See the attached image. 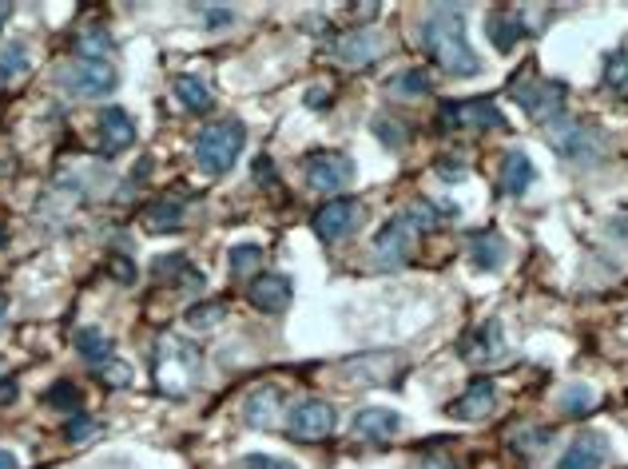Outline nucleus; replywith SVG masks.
Wrapping results in <instances>:
<instances>
[{"label": "nucleus", "instance_id": "obj_1", "mask_svg": "<svg viewBox=\"0 0 628 469\" xmlns=\"http://www.w3.org/2000/svg\"><path fill=\"white\" fill-rule=\"evenodd\" d=\"M422 44L430 60L450 76H477L481 60L466 40V12L458 4H442L422 20Z\"/></svg>", "mask_w": 628, "mask_h": 469}, {"label": "nucleus", "instance_id": "obj_2", "mask_svg": "<svg viewBox=\"0 0 628 469\" xmlns=\"http://www.w3.org/2000/svg\"><path fill=\"white\" fill-rule=\"evenodd\" d=\"M442 219H458V207H430V203H414V207L398 211V215H394V219H390V223L374 235V259H378V267L398 271V267L410 259V251H414L418 235L434 231Z\"/></svg>", "mask_w": 628, "mask_h": 469}, {"label": "nucleus", "instance_id": "obj_3", "mask_svg": "<svg viewBox=\"0 0 628 469\" xmlns=\"http://www.w3.org/2000/svg\"><path fill=\"white\" fill-rule=\"evenodd\" d=\"M199 370H203V358L199 350L179 338V334H163L152 350V378L167 398H183L195 382H199Z\"/></svg>", "mask_w": 628, "mask_h": 469}, {"label": "nucleus", "instance_id": "obj_4", "mask_svg": "<svg viewBox=\"0 0 628 469\" xmlns=\"http://www.w3.org/2000/svg\"><path fill=\"white\" fill-rule=\"evenodd\" d=\"M243 124L239 120H219V124H207L199 136H195V163L207 171V175H223L235 167V159L243 152Z\"/></svg>", "mask_w": 628, "mask_h": 469}, {"label": "nucleus", "instance_id": "obj_5", "mask_svg": "<svg viewBox=\"0 0 628 469\" xmlns=\"http://www.w3.org/2000/svg\"><path fill=\"white\" fill-rule=\"evenodd\" d=\"M56 84L76 100H104L120 88V72L108 60H68L56 72Z\"/></svg>", "mask_w": 628, "mask_h": 469}, {"label": "nucleus", "instance_id": "obj_6", "mask_svg": "<svg viewBox=\"0 0 628 469\" xmlns=\"http://www.w3.org/2000/svg\"><path fill=\"white\" fill-rule=\"evenodd\" d=\"M509 96L533 116V120H553V116H561V104H565V96H569V88L561 84V80H545V76H537L533 68H521V76L509 84Z\"/></svg>", "mask_w": 628, "mask_h": 469}, {"label": "nucleus", "instance_id": "obj_7", "mask_svg": "<svg viewBox=\"0 0 628 469\" xmlns=\"http://www.w3.org/2000/svg\"><path fill=\"white\" fill-rule=\"evenodd\" d=\"M545 128H549V144L569 159H593L605 148V132H597V128L585 124V120L557 116V120H549Z\"/></svg>", "mask_w": 628, "mask_h": 469}, {"label": "nucleus", "instance_id": "obj_8", "mask_svg": "<svg viewBox=\"0 0 628 469\" xmlns=\"http://www.w3.org/2000/svg\"><path fill=\"white\" fill-rule=\"evenodd\" d=\"M438 124L446 132L470 128V132H509V120L489 104V100H466V104H446Z\"/></svg>", "mask_w": 628, "mask_h": 469}, {"label": "nucleus", "instance_id": "obj_9", "mask_svg": "<svg viewBox=\"0 0 628 469\" xmlns=\"http://www.w3.org/2000/svg\"><path fill=\"white\" fill-rule=\"evenodd\" d=\"M334 422H338V418H334V406H330V402L307 398V402H299V406L291 410L287 434L299 438V442H322V438L334 434Z\"/></svg>", "mask_w": 628, "mask_h": 469}, {"label": "nucleus", "instance_id": "obj_10", "mask_svg": "<svg viewBox=\"0 0 628 469\" xmlns=\"http://www.w3.org/2000/svg\"><path fill=\"white\" fill-rule=\"evenodd\" d=\"M307 179H311L314 191H342L350 179H354V163L342 156V152H314L307 156Z\"/></svg>", "mask_w": 628, "mask_h": 469}, {"label": "nucleus", "instance_id": "obj_11", "mask_svg": "<svg viewBox=\"0 0 628 469\" xmlns=\"http://www.w3.org/2000/svg\"><path fill=\"white\" fill-rule=\"evenodd\" d=\"M462 358L470 366H493L505 358V334H501V322H485V326H473L470 334L462 338Z\"/></svg>", "mask_w": 628, "mask_h": 469}, {"label": "nucleus", "instance_id": "obj_12", "mask_svg": "<svg viewBox=\"0 0 628 469\" xmlns=\"http://www.w3.org/2000/svg\"><path fill=\"white\" fill-rule=\"evenodd\" d=\"M354 223H358V203L354 199H330V203H322L314 211V235L322 243H334V239L350 235Z\"/></svg>", "mask_w": 628, "mask_h": 469}, {"label": "nucleus", "instance_id": "obj_13", "mask_svg": "<svg viewBox=\"0 0 628 469\" xmlns=\"http://www.w3.org/2000/svg\"><path fill=\"white\" fill-rule=\"evenodd\" d=\"M96 136H100L104 156H120L136 144V124L124 116V108H104L100 120H96Z\"/></svg>", "mask_w": 628, "mask_h": 469}, {"label": "nucleus", "instance_id": "obj_14", "mask_svg": "<svg viewBox=\"0 0 628 469\" xmlns=\"http://www.w3.org/2000/svg\"><path fill=\"white\" fill-rule=\"evenodd\" d=\"M493 406H497V386H493L489 378H477V382L466 386V394H462V398H454V402H450V418L481 422V418H489V414H493Z\"/></svg>", "mask_w": 628, "mask_h": 469}, {"label": "nucleus", "instance_id": "obj_15", "mask_svg": "<svg viewBox=\"0 0 628 469\" xmlns=\"http://www.w3.org/2000/svg\"><path fill=\"white\" fill-rule=\"evenodd\" d=\"M354 434L366 438V442H390V438L402 434V414L386 410V406H366L354 418Z\"/></svg>", "mask_w": 628, "mask_h": 469}, {"label": "nucleus", "instance_id": "obj_16", "mask_svg": "<svg viewBox=\"0 0 628 469\" xmlns=\"http://www.w3.org/2000/svg\"><path fill=\"white\" fill-rule=\"evenodd\" d=\"M247 299H251V307H259L267 314L287 311L291 307V279L287 275H255Z\"/></svg>", "mask_w": 628, "mask_h": 469}, {"label": "nucleus", "instance_id": "obj_17", "mask_svg": "<svg viewBox=\"0 0 628 469\" xmlns=\"http://www.w3.org/2000/svg\"><path fill=\"white\" fill-rule=\"evenodd\" d=\"M247 422L255 430H275L283 422V390L279 386H259L247 398Z\"/></svg>", "mask_w": 628, "mask_h": 469}, {"label": "nucleus", "instance_id": "obj_18", "mask_svg": "<svg viewBox=\"0 0 628 469\" xmlns=\"http://www.w3.org/2000/svg\"><path fill=\"white\" fill-rule=\"evenodd\" d=\"M509 259V247H505V239L497 235V231H473L470 235V263L477 271H497L501 263Z\"/></svg>", "mask_w": 628, "mask_h": 469}, {"label": "nucleus", "instance_id": "obj_19", "mask_svg": "<svg viewBox=\"0 0 628 469\" xmlns=\"http://www.w3.org/2000/svg\"><path fill=\"white\" fill-rule=\"evenodd\" d=\"M605 454H609L605 438H597V434H581V438L561 454L557 469H601L605 466Z\"/></svg>", "mask_w": 628, "mask_h": 469}, {"label": "nucleus", "instance_id": "obj_20", "mask_svg": "<svg viewBox=\"0 0 628 469\" xmlns=\"http://www.w3.org/2000/svg\"><path fill=\"white\" fill-rule=\"evenodd\" d=\"M334 52H338L342 64L362 68V64H370L374 56H382V40H378L374 32H346V36H338Z\"/></svg>", "mask_w": 628, "mask_h": 469}, {"label": "nucleus", "instance_id": "obj_21", "mask_svg": "<svg viewBox=\"0 0 628 469\" xmlns=\"http://www.w3.org/2000/svg\"><path fill=\"white\" fill-rule=\"evenodd\" d=\"M72 346H76V354L96 370V366H104L108 358H116L112 354V338L100 330V326H80L76 334H72Z\"/></svg>", "mask_w": 628, "mask_h": 469}, {"label": "nucleus", "instance_id": "obj_22", "mask_svg": "<svg viewBox=\"0 0 628 469\" xmlns=\"http://www.w3.org/2000/svg\"><path fill=\"white\" fill-rule=\"evenodd\" d=\"M485 32H489V40H493L497 52H513L517 40L525 36V20H521V12H493L485 20Z\"/></svg>", "mask_w": 628, "mask_h": 469}, {"label": "nucleus", "instance_id": "obj_23", "mask_svg": "<svg viewBox=\"0 0 628 469\" xmlns=\"http://www.w3.org/2000/svg\"><path fill=\"white\" fill-rule=\"evenodd\" d=\"M533 175H537V167H533V159L525 152H509L501 159V187H505V195H521L533 183Z\"/></svg>", "mask_w": 628, "mask_h": 469}, {"label": "nucleus", "instance_id": "obj_24", "mask_svg": "<svg viewBox=\"0 0 628 469\" xmlns=\"http://www.w3.org/2000/svg\"><path fill=\"white\" fill-rule=\"evenodd\" d=\"M144 223H148L152 235H171V231H179V223H183V203H179V199H156V203L144 211Z\"/></svg>", "mask_w": 628, "mask_h": 469}, {"label": "nucleus", "instance_id": "obj_25", "mask_svg": "<svg viewBox=\"0 0 628 469\" xmlns=\"http://www.w3.org/2000/svg\"><path fill=\"white\" fill-rule=\"evenodd\" d=\"M175 100L187 108V112H195V116H203V112H211V88L199 80V76H179L175 80Z\"/></svg>", "mask_w": 628, "mask_h": 469}, {"label": "nucleus", "instance_id": "obj_26", "mask_svg": "<svg viewBox=\"0 0 628 469\" xmlns=\"http://www.w3.org/2000/svg\"><path fill=\"white\" fill-rule=\"evenodd\" d=\"M156 279H163V283L171 279V283H179V287H195V291L203 287V275H199V271H191V267H187V259H179V255H167V259H159V263H156Z\"/></svg>", "mask_w": 628, "mask_h": 469}, {"label": "nucleus", "instance_id": "obj_27", "mask_svg": "<svg viewBox=\"0 0 628 469\" xmlns=\"http://www.w3.org/2000/svg\"><path fill=\"white\" fill-rule=\"evenodd\" d=\"M76 52H80V60H104L112 52V36L104 28H88V32H80Z\"/></svg>", "mask_w": 628, "mask_h": 469}, {"label": "nucleus", "instance_id": "obj_28", "mask_svg": "<svg viewBox=\"0 0 628 469\" xmlns=\"http://www.w3.org/2000/svg\"><path fill=\"white\" fill-rule=\"evenodd\" d=\"M20 72H28V48L20 40H8L0 48V80H16Z\"/></svg>", "mask_w": 628, "mask_h": 469}, {"label": "nucleus", "instance_id": "obj_29", "mask_svg": "<svg viewBox=\"0 0 628 469\" xmlns=\"http://www.w3.org/2000/svg\"><path fill=\"white\" fill-rule=\"evenodd\" d=\"M44 402H48L52 410H60V414H76L80 402H84V394H80L72 382H56V386L44 394Z\"/></svg>", "mask_w": 628, "mask_h": 469}, {"label": "nucleus", "instance_id": "obj_30", "mask_svg": "<svg viewBox=\"0 0 628 469\" xmlns=\"http://www.w3.org/2000/svg\"><path fill=\"white\" fill-rule=\"evenodd\" d=\"M223 303H199V307H187L183 314V322L191 326V330H211V326H219L223 322Z\"/></svg>", "mask_w": 628, "mask_h": 469}, {"label": "nucleus", "instance_id": "obj_31", "mask_svg": "<svg viewBox=\"0 0 628 469\" xmlns=\"http://www.w3.org/2000/svg\"><path fill=\"white\" fill-rule=\"evenodd\" d=\"M605 84L617 92V96H628V52H613L605 60Z\"/></svg>", "mask_w": 628, "mask_h": 469}, {"label": "nucleus", "instance_id": "obj_32", "mask_svg": "<svg viewBox=\"0 0 628 469\" xmlns=\"http://www.w3.org/2000/svg\"><path fill=\"white\" fill-rule=\"evenodd\" d=\"M96 378H100L104 386H112V390H124V386L132 382V366H128L124 358H108L104 366H96Z\"/></svg>", "mask_w": 628, "mask_h": 469}, {"label": "nucleus", "instance_id": "obj_33", "mask_svg": "<svg viewBox=\"0 0 628 469\" xmlns=\"http://www.w3.org/2000/svg\"><path fill=\"white\" fill-rule=\"evenodd\" d=\"M231 271L235 275H247V271H255L259 267V259H263V247H255V243H239V247H231Z\"/></svg>", "mask_w": 628, "mask_h": 469}, {"label": "nucleus", "instance_id": "obj_34", "mask_svg": "<svg viewBox=\"0 0 628 469\" xmlns=\"http://www.w3.org/2000/svg\"><path fill=\"white\" fill-rule=\"evenodd\" d=\"M597 406V394L589 386H569V394L561 398V410L565 414H589Z\"/></svg>", "mask_w": 628, "mask_h": 469}, {"label": "nucleus", "instance_id": "obj_35", "mask_svg": "<svg viewBox=\"0 0 628 469\" xmlns=\"http://www.w3.org/2000/svg\"><path fill=\"white\" fill-rule=\"evenodd\" d=\"M394 92L398 96H430V76L426 72H402L394 80Z\"/></svg>", "mask_w": 628, "mask_h": 469}, {"label": "nucleus", "instance_id": "obj_36", "mask_svg": "<svg viewBox=\"0 0 628 469\" xmlns=\"http://www.w3.org/2000/svg\"><path fill=\"white\" fill-rule=\"evenodd\" d=\"M549 438H553L549 430H525V434H513V450L529 458V454H537V450H541Z\"/></svg>", "mask_w": 628, "mask_h": 469}, {"label": "nucleus", "instance_id": "obj_37", "mask_svg": "<svg viewBox=\"0 0 628 469\" xmlns=\"http://www.w3.org/2000/svg\"><path fill=\"white\" fill-rule=\"evenodd\" d=\"M92 434H100V426H96L92 418H72V422L64 426V442H88Z\"/></svg>", "mask_w": 628, "mask_h": 469}, {"label": "nucleus", "instance_id": "obj_38", "mask_svg": "<svg viewBox=\"0 0 628 469\" xmlns=\"http://www.w3.org/2000/svg\"><path fill=\"white\" fill-rule=\"evenodd\" d=\"M108 271H112V279H116V283H124V287H132V283H136V263H132V259H120V255H116Z\"/></svg>", "mask_w": 628, "mask_h": 469}, {"label": "nucleus", "instance_id": "obj_39", "mask_svg": "<svg viewBox=\"0 0 628 469\" xmlns=\"http://www.w3.org/2000/svg\"><path fill=\"white\" fill-rule=\"evenodd\" d=\"M374 132L382 136V144H386V148H402V128H398V124L378 120V124H374Z\"/></svg>", "mask_w": 628, "mask_h": 469}, {"label": "nucleus", "instance_id": "obj_40", "mask_svg": "<svg viewBox=\"0 0 628 469\" xmlns=\"http://www.w3.org/2000/svg\"><path fill=\"white\" fill-rule=\"evenodd\" d=\"M247 469H299L295 462H283V458H263V454H251Z\"/></svg>", "mask_w": 628, "mask_h": 469}, {"label": "nucleus", "instance_id": "obj_41", "mask_svg": "<svg viewBox=\"0 0 628 469\" xmlns=\"http://www.w3.org/2000/svg\"><path fill=\"white\" fill-rule=\"evenodd\" d=\"M16 398H20V382H16L12 374H4V378H0V406H12Z\"/></svg>", "mask_w": 628, "mask_h": 469}, {"label": "nucleus", "instance_id": "obj_42", "mask_svg": "<svg viewBox=\"0 0 628 469\" xmlns=\"http://www.w3.org/2000/svg\"><path fill=\"white\" fill-rule=\"evenodd\" d=\"M418 469H458V462H454L450 454H426Z\"/></svg>", "mask_w": 628, "mask_h": 469}, {"label": "nucleus", "instance_id": "obj_43", "mask_svg": "<svg viewBox=\"0 0 628 469\" xmlns=\"http://www.w3.org/2000/svg\"><path fill=\"white\" fill-rule=\"evenodd\" d=\"M438 175H446V179H466V171H462L458 159H438Z\"/></svg>", "mask_w": 628, "mask_h": 469}, {"label": "nucleus", "instance_id": "obj_44", "mask_svg": "<svg viewBox=\"0 0 628 469\" xmlns=\"http://www.w3.org/2000/svg\"><path fill=\"white\" fill-rule=\"evenodd\" d=\"M255 171H259V179H263V183H271V179H275V171H271V159H267V156L255 159Z\"/></svg>", "mask_w": 628, "mask_h": 469}, {"label": "nucleus", "instance_id": "obj_45", "mask_svg": "<svg viewBox=\"0 0 628 469\" xmlns=\"http://www.w3.org/2000/svg\"><path fill=\"white\" fill-rule=\"evenodd\" d=\"M354 16H358V20H370V16H378V4H354Z\"/></svg>", "mask_w": 628, "mask_h": 469}, {"label": "nucleus", "instance_id": "obj_46", "mask_svg": "<svg viewBox=\"0 0 628 469\" xmlns=\"http://www.w3.org/2000/svg\"><path fill=\"white\" fill-rule=\"evenodd\" d=\"M0 469H20V462H16V454H8V450H0Z\"/></svg>", "mask_w": 628, "mask_h": 469}, {"label": "nucleus", "instance_id": "obj_47", "mask_svg": "<svg viewBox=\"0 0 628 469\" xmlns=\"http://www.w3.org/2000/svg\"><path fill=\"white\" fill-rule=\"evenodd\" d=\"M231 20V12H207V24L215 28V24H227Z\"/></svg>", "mask_w": 628, "mask_h": 469}, {"label": "nucleus", "instance_id": "obj_48", "mask_svg": "<svg viewBox=\"0 0 628 469\" xmlns=\"http://www.w3.org/2000/svg\"><path fill=\"white\" fill-rule=\"evenodd\" d=\"M4 314H8V299H4V295H0V318H4Z\"/></svg>", "mask_w": 628, "mask_h": 469}, {"label": "nucleus", "instance_id": "obj_49", "mask_svg": "<svg viewBox=\"0 0 628 469\" xmlns=\"http://www.w3.org/2000/svg\"><path fill=\"white\" fill-rule=\"evenodd\" d=\"M4 243H8V231H4V223H0V247H4Z\"/></svg>", "mask_w": 628, "mask_h": 469}]
</instances>
